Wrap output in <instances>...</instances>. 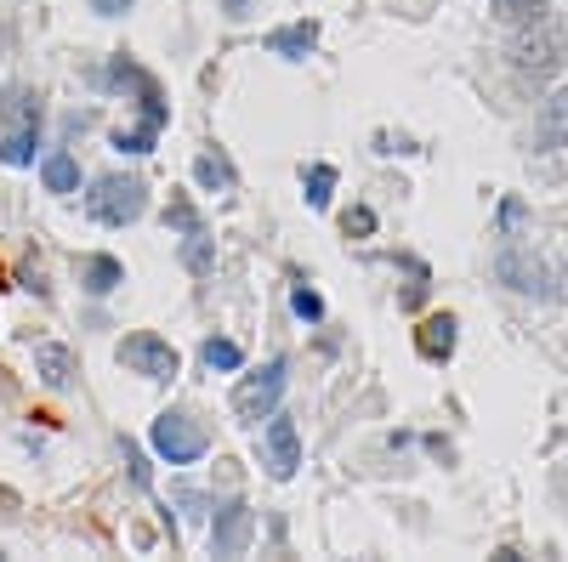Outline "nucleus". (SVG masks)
Segmentation results:
<instances>
[{"mask_svg":"<svg viewBox=\"0 0 568 562\" xmlns=\"http://www.w3.org/2000/svg\"><path fill=\"white\" fill-rule=\"evenodd\" d=\"M506 57H512V69L523 74V80H551V74L563 69V57H568V29L546 12L540 23H523V29H512V46H506Z\"/></svg>","mask_w":568,"mask_h":562,"instance_id":"f257e3e1","label":"nucleus"},{"mask_svg":"<svg viewBox=\"0 0 568 562\" xmlns=\"http://www.w3.org/2000/svg\"><path fill=\"white\" fill-rule=\"evenodd\" d=\"M495 279L512 290V296H529V301H557L563 284H557V267L540 256L534 245H506L495 256Z\"/></svg>","mask_w":568,"mask_h":562,"instance_id":"f03ea898","label":"nucleus"},{"mask_svg":"<svg viewBox=\"0 0 568 562\" xmlns=\"http://www.w3.org/2000/svg\"><path fill=\"white\" fill-rule=\"evenodd\" d=\"M148 211V182L142 176H97L86 194V216L103 228H125Z\"/></svg>","mask_w":568,"mask_h":562,"instance_id":"7ed1b4c3","label":"nucleus"},{"mask_svg":"<svg viewBox=\"0 0 568 562\" xmlns=\"http://www.w3.org/2000/svg\"><path fill=\"white\" fill-rule=\"evenodd\" d=\"M284 375H290V364L284 358H267L262 369H250L245 381L233 387V415L245 426H262L273 409H279V398H284Z\"/></svg>","mask_w":568,"mask_h":562,"instance_id":"20e7f679","label":"nucleus"},{"mask_svg":"<svg viewBox=\"0 0 568 562\" xmlns=\"http://www.w3.org/2000/svg\"><path fill=\"white\" fill-rule=\"evenodd\" d=\"M148 443H154V455H160L165 466H194V460L211 449L205 426H199L194 415H182V409H165L160 421H154V432H148Z\"/></svg>","mask_w":568,"mask_h":562,"instance_id":"39448f33","label":"nucleus"},{"mask_svg":"<svg viewBox=\"0 0 568 562\" xmlns=\"http://www.w3.org/2000/svg\"><path fill=\"white\" fill-rule=\"evenodd\" d=\"M120 364L131 369V375H142V381H171V375L182 369V358H177V347H171L165 335L137 330V335H125L120 341Z\"/></svg>","mask_w":568,"mask_h":562,"instance_id":"423d86ee","label":"nucleus"},{"mask_svg":"<svg viewBox=\"0 0 568 562\" xmlns=\"http://www.w3.org/2000/svg\"><path fill=\"white\" fill-rule=\"evenodd\" d=\"M262 466H267L273 483H290L296 466H302V432H296V421L279 415V409H273L267 426H262Z\"/></svg>","mask_w":568,"mask_h":562,"instance_id":"0eeeda50","label":"nucleus"},{"mask_svg":"<svg viewBox=\"0 0 568 562\" xmlns=\"http://www.w3.org/2000/svg\"><path fill=\"white\" fill-rule=\"evenodd\" d=\"M250 534H256V511L245 506V500H233V506L216 511V523H211V551L216 557H239L250 545Z\"/></svg>","mask_w":568,"mask_h":562,"instance_id":"6e6552de","label":"nucleus"},{"mask_svg":"<svg viewBox=\"0 0 568 562\" xmlns=\"http://www.w3.org/2000/svg\"><path fill=\"white\" fill-rule=\"evenodd\" d=\"M455 341H461L455 313H432V318H421V330H415V352H421L426 364H449V358H455Z\"/></svg>","mask_w":568,"mask_h":562,"instance_id":"1a4fd4ad","label":"nucleus"},{"mask_svg":"<svg viewBox=\"0 0 568 562\" xmlns=\"http://www.w3.org/2000/svg\"><path fill=\"white\" fill-rule=\"evenodd\" d=\"M35 375H40V387L46 392H69L74 375H80V358H74L63 341H40L35 347Z\"/></svg>","mask_w":568,"mask_h":562,"instance_id":"9d476101","label":"nucleus"},{"mask_svg":"<svg viewBox=\"0 0 568 562\" xmlns=\"http://www.w3.org/2000/svg\"><path fill=\"white\" fill-rule=\"evenodd\" d=\"M534 154H551V148H568V91L540 103V120H534Z\"/></svg>","mask_w":568,"mask_h":562,"instance_id":"9b49d317","label":"nucleus"},{"mask_svg":"<svg viewBox=\"0 0 568 562\" xmlns=\"http://www.w3.org/2000/svg\"><path fill=\"white\" fill-rule=\"evenodd\" d=\"M313 46H319V23H313V18H307V23H290V29H273V35H267V52H273V57H290V63H302Z\"/></svg>","mask_w":568,"mask_h":562,"instance_id":"f8f14e48","label":"nucleus"},{"mask_svg":"<svg viewBox=\"0 0 568 562\" xmlns=\"http://www.w3.org/2000/svg\"><path fill=\"white\" fill-rule=\"evenodd\" d=\"M40 182H46V194H80V159L69 148L46 154L40 159Z\"/></svg>","mask_w":568,"mask_h":562,"instance_id":"ddd939ff","label":"nucleus"},{"mask_svg":"<svg viewBox=\"0 0 568 562\" xmlns=\"http://www.w3.org/2000/svg\"><path fill=\"white\" fill-rule=\"evenodd\" d=\"M80 284H86V296H108V290L125 284V267L114 262V256H86V262H80Z\"/></svg>","mask_w":568,"mask_h":562,"instance_id":"4468645a","label":"nucleus"},{"mask_svg":"<svg viewBox=\"0 0 568 562\" xmlns=\"http://www.w3.org/2000/svg\"><path fill=\"white\" fill-rule=\"evenodd\" d=\"M35 148H40V125H18L0 142V165H35Z\"/></svg>","mask_w":568,"mask_h":562,"instance_id":"2eb2a0df","label":"nucleus"},{"mask_svg":"<svg viewBox=\"0 0 568 562\" xmlns=\"http://www.w3.org/2000/svg\"><path fill=\"white\" fill-rule=\"evenodd\" d=\"M551 12V0H495V18L506 29H523V23H540Z\"/></svg>","mask_w":568,"mask_h":562,"instance_id":"dca6fc26","label":"nucleus"},{"mask_svg":"<svg viewBox=\"0 0 568 562\" xmlns=\"http://www.w3.org/2000/svg\"><path fill=\"white\" fill-rule=\"evenodd\" d=\"M182 267H188V273H211L216 267V245L205 239V228L182 233Z\"/></svg>","mask_w":568,"mask_h":562,"instance_id":"f3484780","label":"nucleus"},{"mask_svg":"<svg viewBox=\"0 0 568 562\" xmlns=\"http://www.w3.org/2000/svg\"><path fill=\"white\" fill-rule=\"evenodd\" d=\"M194 176H199V188H211V194L233 188V165H228L222 154H199V159H194Z\"/></svg>","mask_w":568,"mask_h":562,"instance_id":"a211bd4d","label":"nucleus"},{"mask_svg":"<svg viewBox=\"0 0 568 562\" xmlns=\"http://www.w3.org/2000/svg\"><path fill=\"white\" fill-rule=\"evenodd\" d=\"M302 182H307V205H313V211H324V205H330V194H336V165H307Z\"/></svg>","mask_w":568,"mask_h":562,"instance_id":"6ab92c4d","label":"nucleus"},{"mask_svg":"<svg viewBox=\"0 0 568 562\" xmlns=\"http://www.w3.org/2000/svg\"><path fill=\"white\" fill-rule=\"evenodd\" d=\"M199 358H205V369H239V364H245L239 341H228V335H211V341L199 347Z\"/></svg>","mask_w":568,"mask_h":562,"instance_id":"aec40b11","label":"nucleus"},{"mask_svg":"<svg viewBox=\"0 0 568 562\" xmlns=\"http://www.w3.org/2000/svg\"><path fill=\"white\" fill-rule=\"evenodd\" d=\"M154 137H160V125L142 120L137 131H114V148H120V154H148V148H154Z\"/></svg>","mask_w":568,"mask_h":562,"instance_id":"412c9836","label":"nucleus"},{"mask_svg":"<svg viewBox=\"0 0 568 562\" xmlns=\"http://www.w3.org/2000/svg\"><path fill=\"white\" fill-rule=\"evenodd\" d=\"M290 313L302 318V324H319V318H324V301H319V290H307V284H296V290H290Z\"/></svg>","mask_w":568,"mask_h":562,"instance_id":"4be33fe9","label":"nucleus"},{"mask_svg":"<svg viewBox=\"0 0 568 562\" xmlns=\"http://www.w3.org/2000/svg\"><path fill=\"white\" fill-rule=\"evenodd\" d=\"M341 233H347V239H370V233H375V211H370V205H353V211L341 216Z\"/></svg>","mask_w":568,"mask_h":562,"instance_id":"5701e85b","label":"nucleus"},{"mask_svg":"<svg viewBox=\"0 0 568 562\" xmlns=\"http://www.w3.org/2000/svg\"><path fill=\"white\" fill-rule=\"evenodd\" d=\"M165 228H177V233H194L199 228V211L188 205V199H171L165 205Z\"/></svg>","mask_w":568,"mask_h":562,"instance_id":"b1692460","label":"nucleus"},{"mask_svg":"<svg viewBox=\"0 0 568 562\" xmlns=\"http://www.w3.org/2000/svg\"><path fill=\"white\" fill-rule=\"evenodd\" d=\"M517 228H523V199H500V233L517 239Z\"/></svg>","mask_w":568,"mask_h":562,"instance_id":"393cba45","label":"nucleus"},{"mask_svg":"<svg viewBox=\"0 0 568 562\" xmlns=\"http://www.w3.org/2000/svg\"><path fill=\"white\" fill-rule=\"evenodd\" d=\"M125 466H131V483H137V489H148V460H142L137 443H125Z\"/></svg>","mask_w":568,"mask_h":562,"instance_id":"a878e982","label":"nucleus"},{"mask_svg":"<svg viewBox=\"0 0 568 562\" xmlns=\"http://www.w3.org/2000/svg\"><path fill=\"white\" fill-rule=\"evenodd\" d=\"M131 0H91V12H103V18H120Z\"/></svg>","mask_w":568,"mask_h":562,"instance_id":"bb28decb","label":"nucleus"},{"mask_svg":"<svg viewBox=\"0 0 568 562\" xmlns=\"http://www.w3.org/2000/svg\"><path fill=\"white\" fill-rule=\"evenodd\" d=\"M250 12V0H228V18H245Z\"/></svg>","mask_w":568,"mask_h":562,"instance_id":"cd10ccee","label":"nucleus"}]
</instances>
